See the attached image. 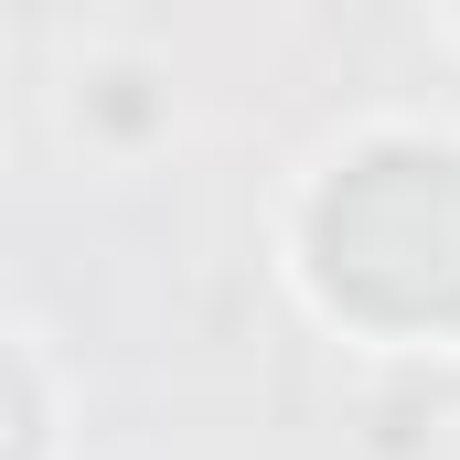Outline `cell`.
<instances>
[{"label":"cell","instance_id":"obj_1","mask_svg":"<svg viewBox=\"0 0 460 460\" xmlns=\"http://www.w3.org/2000/svg\"><path fill=\"white\" fill-rule=\"evenodd\" d=\"M332 300L375 322H460V161L450 150H375L311 215Z\"/></svg>","mask_w":460,"mask_h":460}]
</instances>
